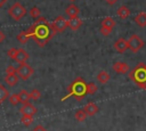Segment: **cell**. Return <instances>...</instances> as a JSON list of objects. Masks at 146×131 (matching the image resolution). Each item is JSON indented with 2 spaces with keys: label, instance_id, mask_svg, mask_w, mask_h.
I'll use <instances>...</instances> for the list:
<instances>
[{
  "label": "cell",
  "instance_id": "cell-6",
  "mask_svg": "<svg viewBox=\"0 0 146 131\" xmlns=\"http://www.w3.org/2000/svg\"><path fill=\"white\" fill-rule=\"evenodd\" d=\"M16 73H17L18 77H21L22 80H27L33 75L34 69L29 64L23 63V64H19L18 68H16Z\"/></svg>",
  "mask_w": 146,
  "mask_h": 131
},
{
  "label": "cell",
  "instance_id": "cell-11",
  "mask_svg": "<svg viewBox=\"0 0 146 131\" xmlns=\"http://www.w3.org/2000/svg\"><path fill=\"white\" fill-rule=\"evenodd\" d=\"M29 54H27V51L26 50H24V49H18L17 50V52H16V55H15V57H14V60L16 62V63H18V64H23V63H25L27 59H29Z\"/></svg>",
  "mask_w": 146,
  "mask_h": 131
},
{
  "label": "cell",
  "instance_id": "cell-22",
  "mask_svg": "<svg viewBox=\"0 0 146 131\" xmlns=\"http://www.w3.org/2000/svg\"><path fill=\"white\" fill-rule=\"evenodd\" d=\"M9 97V92L6 89V87L3 84L0 83V104H2L7 98Z\"/></svg>",
  "mask_w": 146,
  "mask_h": 131
},
{
  "label": "cell",
  "instance_id": "cell-1",
  "mask_svg": "<svg viewBox=\"0 0 146 131\" xmlns=\"http://www.w3.org/2000/svg\"><path fill=\"white\" fill-rule=\"evenodd\" d=\"M29 33H30V36L40 47H43L54 36L55 31L52 30L51 24L44 17H39L36 22L33 23L29 28Z\"/></svg>",
  "mask_w": 146,
  "mask_h": 131
},
{
  "label": "cell",
  "instance_id": "cell-5",
  "mask_svg": "<svg viewBox=\"0 0 146 131\" xmlns=\"http://www.w3.org/2000/svg\"><path fill=\"white\" fill-rule=\"evenodd\" d=\"M144 44H145V42L137 34H132L128 39V47L132 52H138L144 47Z\"/></svg>",
  "mask_w": 146,
  "mask_h": 131
},
{
  "label": "cell",
  "instance_id": "cell-7",
  "mask_svg": "<svg viewBox=\"0 0 146 131\" xmlns=\"http://www.w3.org/2000/svg\"><path fill=\"white\" fill-rule=\"evenodd\" d=\"M51 26H52V30L55 31V33H62L67 27V21L63 16H57L55 18V21L51 23Z\"/></svg>",
  "mask_w": 146,
  "mask_h": 131
},
{
  "label": "cell",
  "instance_id": "cell-34",
  "mask_svg": "<svg viewBox=\"0 0 146 131\" xmlns=\"http://www.w3.org/2000/svg\"><path fill=\"white\" fill-rule=\"evenodd\" d=\"M105 1H106V2L108 3V5H111V6H112V5L116 3V1H117V0H105Z\"/></svg>",
  "mask_w": 146,
  "mask_h": 131
},
{
  "label": "cell",
  "instance_id": "cell-16",
  "mask_svg": "<svg viewBox=\"0 0 146 131\" xmlns=\"http://www.w3.org/2000/svg\"><path fill=\"white\" fill-rule=\"evenodd\" d=\"M116 15L121 18V19H127L130 16V10L127 6H121L117 10H116Z\"/></svg>",
  "mask_w": 146,
  "mask_h": 131
},
{
  "label": "cell",
  "instance_id": "cell-29",
  "mask_svg": "<svg viewBox=\"0 0 146 131\" xmlns=\"http://www.w3.org/2000/svg\"><path fill=\"white\" fill-rule=\"evenodd\" d=\"M112 30L111 28H107V27H104V26H100V33L104 35V36H108L111 34Z\"/></svg>",
  "mask_w": 146,
  "mask_h": 131
},
{
  "label": "cell",
  "instance_id": "cell-18",
  "mask_svg": "<svg viewBox=\"0 0 146 131\" xmlns=\"http://www.w3.org/2000/svg\"><path fill=\"white\" fill-rule=\"evenodd\" d=\"M79 13H80V10H79L78 6H75V5H73V3H71V5L66 8V14H67L70 17H76V16L79 15Z\"/></svg>",
  "mask_w": 146,
  "mask_h": 131
},
{
  "label": "cell",
  "instance_id": "cell-35",
  "mask_svg": "<svg viewBox=\"0 0 146 131\" xmlns=\"http://www.w3.org/2000/svg\"><path fill=\"white\" fill-rule=\"evenodd\" d=\"M6 2H7V0H0V8H1Z\"/></svg>",
  "mask_w": 146,
  "mask_h": 131
},
{
  "label": "cell",
  "instance_id": "cell-9",
  "mask_svg": "<svg viewBox=\"0 0 146 131\" xmlns=\"http://www.w3.org/2000/svg\"><path fill=\"white\" fill-rule=\"evenodd\" d=\"M112 68H113L114 72H116V73H119V74H125V73H128L129 69H130V68H129V65H128L127 63H123V62H115V63L113 64Z\"/></svg>",
  "mask_w": 146,
  "mask_h": 131
},
{
  "label": "cell",
  "instance_id": "cell-23",
  "mask_svg": "<svg viewBox=\"0 0 146 131\" xmlns=\"http://www.w3.org/2000/svg\"><path fill=\"white\" fill-rule=\"evenodd\" d=\"M16 38H17V40H18L21 43H25V42H27V40H29L31 36H30L29 31H22Z\"/></svg>",
  "mask_w": 146,
  "mask_h": 131
},
{
  "label": "cell",
  "instance_id": "cell-36",
  "mask_svg": "<svg viewBox=\"0 0 146 131\" xmlns=\"http://www.w3.org/2000/svg\"><path fill=\"white\" fill-rule=\"evenodd\" d=\"M70 1H71V2H73V1H75V0H70Z\"/></svg>",
  "mask_w": 146,
  "mask_h": 131
},
{
  "label": "cell",
  "instance_id": "cell-15",
  "mask_svg": "<svg viewBox=\"0 0 146 131\" xmlns=\"http://www.w3.org/2000/svg\"><path fill=\"white\" fill-rule=\"evenodd\" d=\"M5 82H6L9 87L16 85L17 82H18V75H17V73H15V74H6V76H5Z\"/></svg>",
  "mask_w": 146,
  "mask_h": 131
},
{
  "label": "cell",
  "instance_id": "cell-25",
  "mask_svg": "<svg viewBox=\"0 0 146 131\" xmlns=\"http://www.w3.org/2000/svg\"><path fill=\"white\" fill-rule=\"evenodd\" d=\"M97 90H98V88H97L96 83H94V82L87 83V95H94V93H96Z\"/></svg>",
  "mask_w": 146,
  "mask_h": 131
},
{
  "label": "cell",
  "instance_id": "cell-8",
  "mask_svg": "<svg viewBox=\"0 0 146 131\" xmlns=\"http://www.w3.org/2000/svg\"><path fill=\"white\" fill-rule=\"evenodd\" d=\"M113 47H114V49H115L117 52L123 54L124 51H127V50L129 49V47H128V40H125V39H123V38H120V39H117V40L114 42Z\"/></svg>",
  "mask_w": 146,
  "mask_h": 131
},
{
  "label": "cell",
  "instance_id": "cell-10",
  "mask_svg": "<svg viewBox=\"0 0 146 131\" xmlns=\"http://www.w3.org/2000/svg\"><path fill=\"white\" fill-rule=\"evenodd\" d=\"M19 112L22 115H31L33 116L35 113H36V108L34 105L30 104V103H26V104H23V106L19 108Z\"/></svg>",
  "mask_w": 146,
  "mask_h": 131
},
{
  "label": "cell",
  "instance_id": "cell-14",
  "mask_svg": "<svg viewBox=\"0 0 146 131\" xmlns=\"http://www.w3.org/2000/svg\"><path fill=\"white\" fill-rule=\"evenodd\" d=\"M133 21H135V23H136L138 26L145 27V26H146V13L141 11V13L137 14L136 17L133 18Z\"/></svg>",
  "mask_w": 146,
  "mask_h": 131
},
{
  "label": "cell",
  "instance_id": "cell-20",
  "mask_svg": "<svg viewBox=\"0 0 146 131\" xmlns=\"http://www.w3.org/2000/svg\"><path fill=\"white\" fill-rule=\"evenodd\" d=\"M18 97H19V103H22V104H26L31 99L30 98V92H27L26 90H21L18 92Z\"/></svg>",
  "mask_w": 146,
  "mask_h": 131
},
{
  "label": "cell",
  "instance_id": "cell-19",
  "mask_svg": "<svg viewBox=\"0 0 146 131\" xmlns=\"http://www.w3.org/2000/svg\"><path fill=\"white\" fill-rule=\"evenodd\" d=\"M102 26L113 30L114 26H115V21H114L112 17H105V18L102 21Z\"/></svg>",
  "mask_w": 146,
  "mask_h": 131
},
{
  "label": "cell",
  "instance_id": "cell-27",
  "mask_svg": "<svg viewBox=\"0 0 146 131\" xmlns=\"http://www.w3.org/2000/svg\"><path fill=\"white\" fill-rule=\"evenodd\" d=\"M30 98L33 99V100H39V99L41 98V92H40V90L33 89V90L30 92Z\"/></svg>",
  "mask_w": 146,
  "mask_h": 131
},
{
  "label": "cell",
  "instance_id": "cell-2",
  "mask_svg": "<svg viewBox=\"0 0 146 131\" xmlns=\"http://www.w3.org/2000/svg\"><path fill=\"white\" fill-rule=\"evenodd\" d=\"M87 95V83L82 77H76L73 83L67 89V95L62 98V100L67 99L68 97H75L78 100H81Z\"/></svg>",
  "mask_w": 146,
  "mask_h": 131
},
{
  "label": "cell",
  "instance_id": "cell-12",
  "mask_svg": "<svg viewBox=\"0 0 146 131\" xmlns=\"http://www.w3.org/2000/svg\"><path fill=\"white\" fill-rule=\"evenodd\" d=\"M81 25H82V21L78 16L76 17H70V19H67V27H70L72 31L79 30Z\"/></svg>",
  "mask_w": 146,
  "mask_h": 131
},
{
  "label": "cell",
  "instance_id": "cell-28",
  "mask_svg": "<svg viewBox=\"0 0 146 131\" xmlns=\"http://www.w3.org/2000/svg\"><path fill=\"white\" fill-rule=\"evenodd\" d=\"M9 103L13 105V106H16L18 103H19V97H18V93H13L9 96Z\"/></svg>",
  "mask_w": 146,
  "mask_h": 131
},
{
  "label": "cell",
  "instance_id": "cell-21",
  "mask_svg": "<svg viewBox=\"0 0 146 131\" xmlns=\"http://www.w3.org/2000/svg\"><path fill=\"white\" fill-rule=\"evenodd\" d=\"M87 113L84 112V109H79V110H76L75 112V114H74V117H75V120L78 121V122H83V121H86V118H87Z\"/></svg>",
  "mask_w": 146,
  "mask_h": 131
},
{
  "label": "cell",
  "instance_id": "cell-17",
  "mask_svg": "<svg viewBox=\"0 0 146 131\" xmlns=\"http://www.w3.org/2000/svg\"><path fill=\"white\" fill-rule=\"evenodd\" d=\"M110 79H111V76H110V74H108L106 71H100V72L97 74V81H98L99 83H102V84L107 83V82L110 81Z\"/></svg>",
  "mask_w": 146,
  "mask_h": 131
},
{
  "label": "cell",
  "instance_id": "cell-13",
  "mask_svg": "<svg viewBox=\"0 0 146 131\" xmlns=\"http://www.w3.org/2000/svg\"><path fill=\"white\" fill-rule=\"evenodd\" d=\"M83 109H84V112L87 113L88 116H94V115H96L97 112H98V106H97L95 103H89V104H87V105L84 106Z\"/></svg>",
  "mask_w": 146,
  "mask_h": 131
},
{
  "label": "cell",
  "instance_id": "cell-31",
  "mask_svg": "<svg viewBox=\"0 0 146 131\" xmlns=\"http://www.w3.org/2000/svg\"><path fill=\"white\" fill-rule=\"evenodd\" d=\"M15 73H16V68L13 65H9L6 68V74H15Z\"/></svg>",
  "mask_w": 146,
  "mask_h": 131
},
{
  "label": "cell",
  "instance_id": "cell-32",
  "mask_svg": "<svg viewBox=\"0 0 146 131\" xmlns=\"http://www.w3.org/2000/svg\"><path fill=\"white\" fill-rule=\"evenodd\" d=\"M32 131H47L42 125H36V126H34L33 129H32Z\"/></svg>",
  "mask_w": 146,
  "mask_h": 131
},
{
  "label": "cell",
  "instance_id": "cell-24",
  "mask_svg": "<svg viewBox=\"0 0 146 131\" xmlns=\"http://www.w3.org/2000/svg\"><path fill=\"white\" fill-rule=\"evenodd\" d=\"M21 123L25 126H30L32 123H33V116L31 115H23L21 117Z\"/></svg>",
  "mask_w": 146,
  "mask_h": 131
},
{
  "label": "cell",
  "instance_id": "cell-33",
  "mask_svg": "<svg viewBox=\"0 0 146 131\" xmlns=\"http://www.w3.org/2000/svg\"><path fill=\"white\" fill-rule=\"evenodd\" d=\"M5 38H6V35H5V33L2 32V31H0V43L5 40Z\"/></svg>",
  "mask_w": 146,
  "mask_h": 131
},
{
  "label": "cell",
  "instance_id": "cell-3",
  "mask_svg": "<svg viewBox=\"0 0 146 131\" xmlns=\"http://www.w3.org/2000/svg\"><path fill=\"white\" fill-rule=\"evenodd\" d=\"M130 80L141 90H146V64L138 63L135 68L129 72Z\"/></svg>",
  "mask_w": 146,
  "mask_h": 131
},
{
  "label": "cell",
  "instance_id": "cell-26",
  "mask_svg": "<svg viewBox=\"0 0 146 131\" xmlns=\"http://www.w3.org/2000/svg\"><path fill=\"white\" fill-rule=\"evenodd\" d=\"M30 15H31L32 18L38 19V18L40 17V15H41V11H40V9H39L36 6H34V7H32L31 10H30Z\"/></svg>",
  "mask_w": 146,
  "mask_h": 131
},
{
  "label": "cell",
  "instance_id": "cell-30",
  "mask_svg": "<svg viewBox=\"0 0 146 131\" xmlns=\"http://www.w3.org/2000/svg\"><path fill=\"white\" fill-rule=\"evenodd\" d=\"M17 50H18V49H16V48H10V49H9V50L7 51V56L14 59V57H15V55H16Z\"/></svg>",
  "mask_w": 146,
  "mask_h": 131
},
{
  "label": "cell",
  "instance_id": "cell-4",
  "mask_svg": "<svg viewBox=\"0 0 146 131\" xmlns=\"http://www.w3.org/2000/svg\"><path fill=\"white\" fill-rule=\"evenodd\" d=\"M8 14H9V16H10L13 19L19 21V19H22V18L25 16L26 10H25V8H24L23 5H21L19 2H15L14 5L10 6V8H9V10H8Z\"/></svg>",
  "mask_w": 146,
  "mask_h": 131
}]
</instances>
